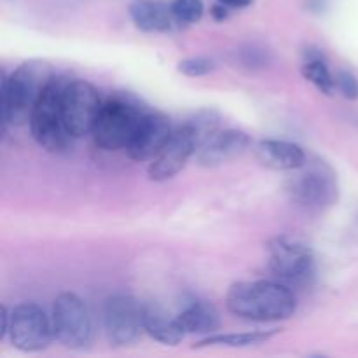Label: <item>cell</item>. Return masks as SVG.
Here are the masks:
<instances>
[{
  "mask_svg": "<svg viewBox=\"0 0 358 358\" xmlns=\"http://www.w3.org/2000/svg\"><path fill=\"white\" fill-rule=\"evenodd\" d=\"M231 315L250 322H282L294 317L297 297L283 283L257 280L234 283L226 296Z\"/></svg>",
  "mask_w": 358,
  "mask_h": 358,
  "instance_id": "6da1fadb",
  "label": "cell"
},
{
  "mask_svg": "<svg viewBox=\"0 0 358 358\" xmlns=\"http://www.w3.org/2000/svg\"><path fill=\"white\" fill-rule=\"evenodd\" d=\"M55 77L51 65L42 59L24 62L10 76L2 77L0 86V107H2V124L24 126L30 122L35 105L42 93Z\"/></svg>",
  "mask_w": 358,
  "mask_h": 358,
  "instance_id": "7a4b0ae2",
  "label": "cell"
},
{
  "mask_svg": "<svg viewBox=\"0 0 358 358\" xmlns=\"http://www.w3.org/2000/svg\"><path fill=\"white\" fill-rule=\"evenodd\" d=\"M147 112L149 110L129 94L107 98L91 133L94 143L103 150L126 149Z\"/></svg>",
  "mask_w": 358,
  "mask_h": 358,
  "instance_id": "3957f363",
  "label": "cell"
},
{
  "mask_svg": "<svg viewBox=\"0 0 358 358\" xmlns=\"http://www.w3.org/2000/svg\"><path fill=\"white\" fill-rule=\"evenodd\" d=\"M69 80L65 76L52 77L28 122L34 140L48 152H65L72 140L63 122V93Z\"/></svg>",
  "mask_w": 358,
  "mask_h": 358,
  "instance_id": "277c9868",
  "label": "cell"
},
{
  "mask_svg": "<svg viewBox=\"0 0 358 358\" xmlns=\"http://www.w3.org/2000/svg\"><path fill=\"white\" fill-rule=\"evenodd\" d=\"M287 194L303 208H329L339 198L338 173L327 161L318 157L306 159L287 180Z\"/></svg>",
  "mask_w": 358,
  "mask_h": 358,
  "instance_id": "5b68a950",
  "label": "cell"
},
{
  "mask_svg": "<svg viewBox=\"0 0 358 358\" xmlns=\"http://www.w3.org/2000/svg\"><path fill=\"white\" fill-rule=\"evenodd\" d=\"M52 332L69 350H84L93 339V322L86 303L77 294H59L52 304Z\"/></svg>",
  "mask_w": 358,
  "mask_h": 358,
  "instance_id": "8992f818",
  "label": "cell"
},
{
  "mask_svg": "<svg viewBox=\"0 0 358 358\" xmlns=\"http://www.w3.org/2000/svg\"><path fill=\"white\" fill-rule=\"evenodd\" d=\"M101 98L96 87L87 80H69L63 93V122L72 138L93 133L101 110Z\"/></svg>",
  "mask_w": 358,
  "mask_h": 358,
  "instance_id": "52a82bcc",
  "label": "cell"
},
{
  "mask_svg": "<svg viewBox=\"0 0 358 358\" xmlns=\"http://www.w3.org/2000/svg\"><path fill=\"white\" fill-rule=\"evenodd\" d=\"M103 329L112 346H128L136 343L145 332L143 304L126 294L108 297L103 308Z\"/></svg>",
  "mask_w": 358,
  "mask_h": 358,
  "instance_id": "ba28073f",
  "label": "cell"
},
{
  "mask_svg": "<svg viewBox=\"0 0 358 358\" xmlns=\"http://www.w3.org/2000/svg\"><path fill=\"white\" fill-rule=\"evenodd\" d=\"M52 338V322L41 306L23 303L10 310L9 339L14 348L24 353L42 352L48 348Z\"/></svg>",
  "mask_w": 358,
  "mask_h": 358,
  "instance_id": "9c48e42d",
  "label": "cell"
},
{
  "mask_svg": "<svg viewBox=\"0 0 358 358\" xmlns=\"http://www.w3.org/2000/svg\"><path fill=\"white\" fill-rule=\"evenodd\" d=\"M268 264L276 278L303 282L313 273L315 255L310 245L283 234L268 243Z\"/></svg>",
  "mask_w": 358,
  "mask_h": 358,
  "instance_id": "30bf717a",
  "label": "cell"
},
{
  "mask_svg": "<svg viewBox=\"0 0 358 358\" xmlns=\"http://www.w3.org/2000/svg\"><path fill=\"white\" fill-rule=\"evenodd\" d=\"M196 152H198V142L189 126L184 122L182 126L175 128L166 145L152 159L149 170H147L149 178L154 182L170 180L178 171H182V168L187 164L192 156H196Z\"/></svg>",
  "mask_w": 358,
  "mask_h": 358,
  "instance_id": "8fae6325",
  "label": "cell"
},
{
  "mask_svg": "<svg viewBox=\"0 0 358 358\" xmlns=\"http://www.w3.org/2000/svg\"><path fill=\"white\" fill-rule=\"evenodd\" d=\"M173 131L175 129L166 114L149 110L143 115L138 129H136L131 142L126 147L128 156L131 159L140 161V163L142 161H152L163 150V147L171 138Z\"/></svg>",
  "mask_w": 358,
  "mask_h": 358,
  "instance_id": "7c38bea8",
  "label": "cell"
},
{
  "mask_svg": "<svg viewBox=\"0 0 358 358\" xmlns=\"http://www.w3.org/2000/svg\"><path fill=\"white\" fill-rule=\"evenodd\" d=\"M250 147V136L241 129H222L217 131L201 149L196 152L199 166L215 168L236 159Z\"/></svg>",
  "mask_w": 358,
  "mask_h": 358,
  "instance_id": "4fadbf2b",
  "label": "cell"
},
{
  "mask_svg": "<svg viewBox=\"0 0 358 358\" xmlns=\"http://www.w3.org/2000/svg\"><path fill=\"white\" fill-rule=\"evenodd\" d=\"M255 157L262 166L276 171H294L303 166L306 152L303 147L287 140H261L255 145Z\"/></svg>",
  "mask_w": 358,
  "mask_h": 358,
  "instance_id": "5bb4252c",
  "label": "cell"
},
{
  "mask_svg": "<svg viewBox=\"0 0 358 358\" xmlns=\"http://www.w3.org/2000/svg\"><path fill=\"white\" fill-rule=\"evenodd\" d=\"M128 10L135 27L142 31L163 34L178 27L171 6L164 0H133Z\"/></svg>",
  "mask_w": 358,
  "mask_h": 358,
  "instance_id": "9a60e30c",
  "label": "cell"
},
{
  "mask_svg": "<svg viewBox=\"0 0 358 358\" xmlns=\"http://www.w3.org/2000/svg\"><path fill=\"white\" fill-rule=\"evenodd\" d=\"M143 327L150 338L168 346L178 345L185 336L178 317H173L157 303L143 304Z\"/></svg>",
  "mask_w": 358,
  "mask_h": 358,
  "instance_id": "2e32d148",
  "label": "cell"
},
{
  "mask_svg": "<svg viewBox=\"0 0 358 358\" xmlns=\"http://www.w3.org/2000/svg\"><path fill=\"white\" fill-rule=\"evenodd\" d=\"M178 322H180L185 334L212 336L220 329L219 311L208 301H192L178 315Z\"/></svg>",
  "mask_w": 358,
  "mask_h": 358,
  "instance_id": "e0dca14e",
  "label": "cell"
},
{
  "mask_svg": "<svg viewBox=\"0 0 358 358\" xmlns=\"http://www.w3.org/2000/svg\"><path fill=\"white\" fill-rule=\"evenodd\" d=\"M301 73L306 80H310L318 91L331 96L336 90V77L331 73L327 65V59L324 58V52H313V49L306 51V62L303 63Z\"/></svg>",
  "mask_w": 358,
  "mask_h": 358,
  "instance_id": "ac0fdd59",
  "label": "cell"
},
{
  "mask_svg": "<svg viewBox=\"0 0 358 358\" xmlns=\"http://www.w3.org/2000/svg\"><path fill=\"white\" fill-rule=\"evenodd\" d=\"M278 329L273 331H255V332H240V334H212L196 345V348L205 346H227V348H247V346H257L268 343L273 336L278 334Z\"/></svg>",
  "mask_w": 358,
  "mask_h": 358,
  "instance_id": "d6986e66",
  "label": "cell"
},
{
  "mask_svg": "<svg viewBox=\"0 0 358 358\" xmlns=\"http://www.w3.org/2000/svg\"><path fill=\"white\" fill-rule=\"evenodd\" d=\"M220 121H222V117H220L219 112L213 110V108H203V110H198L192 117H189L187 121H185V124L189 126V129H191L192 135H194L196 142H198V150L201 149L217 131H219Z\"/></svg>",
  "mask_w": 358,
  "mask_h": 358,
  "instance_id": "ffe728a7",
  "label": "cell"
},
{
  "mask_svg": "<svg viewBox=\"0 0 358 358\" xmlns=\"http://www.w3.org/2000/svg\"><path fill=\"white\" fill-rule=\"evenodd\" d=\"M170 6L178 27L198 23V21H201L203 13H205L203 0H171Z\"/></svg>",
  "mask_w": 358,
  "mask_h": 358,
  "instance_id": "44dd1931",
  "label": "cell"
},
{
  "mask_svg": "<svg viewBox=\"0 0 358 358\" xmlns=\"http://www.w3.org/2000/svg\"><path fill=\"white\" fill-rule=\"evenodd\" d=\"M177 69L178 72L187 77H203L212 73L217 69V65L213 59L206 58V56H192V58L182 59Z\"/></svg>",
  "mask_w": 358,
  "mask_h": 358,
  "instance_id": "7402d4cb",
  "label": "cell"
},
{
  "mask_svg": "<svg viewBox=\"0 0 358 358\" xmlns=\"http://www.w3.org/2000/svg\"><path fill=\"white\" fill-rule=\"evenodd\" d=\"M336 87L346 100H358V79L348 70L336 73Z\"/></svg>",
  "mask_w": 358,
  "mask_h": 358,
  "instance_id": "603a6c76",
  "label": "cell"
},
{
  "mask_svg": "<svg viewBox=\"0 0 358 358\" xmlns=\"http://www.w3.org/2000/svg\"><path fill=\"white\" fill-rule=\"evenodd\" d=\"M9 325H10V311L7 306H0V341L6 336H9Z\"/></svg>",
  "mask_w": 358,
  "mask_h": 358,
  "instance_id": "cb8c5ba5",
  "label": "cell"
},
{
  "mask_svg": "<svg viewBox=\"0 0 358 358\" xmlns=\"http://www.w3.org/2000/svg\"><path fill=\"white\" fill-rule=\"evenodd\" d=\"M212 16L215 21H224L229 17V7H226L224 3L217 2L215 6L212 7Z\"/></svg>",
  "mask_w": 358,
  "mask_h": 358,
  "instance_id": "d4e9b609",
  "label": "cell"
},
{
  "mask_svg": "<svg viewBox=\"0 0 358 358\" xmlns=\"http://www.w3.org/2000/svg\"><path fill=\"white\" fill-rule=\"evenodd\" d=\"M217 2L224 3L229 9H245V7H250L255 0H217Z\"/></svg>",
  "mask_w": 358,
  "mask_h": 358,
  "instance_id": "484cf974",
  "label": "cell"
}]
</instances>
